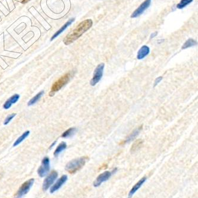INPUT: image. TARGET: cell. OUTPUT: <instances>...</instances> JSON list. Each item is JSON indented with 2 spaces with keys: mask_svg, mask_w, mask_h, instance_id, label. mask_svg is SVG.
Here are the masks:
<instances>
[{
  "mask_svg": "<svg viewBox=\"0 0 198 198\" xmlns=\"http://www.w3.org/2000/svg\"><path fill=\"white\" fill-rule=\"evenodd\" d=\"M19 98H20V96L19 95L16 94V95H13L10 99H8V100L4 103V104L3 106L4 108L5 109H9L11 106L12 104L16 103L18 101V100L19 99Z\"/></svg>",
  "mask_w": 198,
  "mask_h": 198,
  "instance_id": "obj_14",
  "label": "cell"
},
{
  "mask_svg": "<svg viewBox=\"0 0 198 198\" xmlns=\"http://www.w3.org/2000/svg\"><path fill=\"white\" fill-rule=\"evenodd\" d=\"M88 157H82L68 162L66 166V170L71 174H74L79 170H80L85 164Z\"/></svg>",
  "mask_w": 198,
  "mask_h": 198,
  "instance_id": "obj_2",
  "label": "cell"
},
{
  "mask_svg": "<svg viewBox=\"0 0 198 198\" xmlns=\"http://www.w3.org/2000/svg\"><path fill=\"white\" fill-rule=\"evenodd\" d=\"M50 158L45 157L42 161V164L38 170V173L41 177H44L49 172L50 169Z\"/></svg>",
  "mask_w": 198,
  "mask_h": 198,
  "instance_id": "obj_6",
  "label": "cell"
},
{
  "mask_svg": "<svg viewBox=\"0 0 198 198\" xmlns=\"http://www.w3.org/2000/svg\"><path fill=\"white\" fill-rule=\"evenodd\" d=\"M76 129L75 128H71L70 129H68V130H67L66 131H65L63 135H62V137L63 138H69L70 137H72L74 135V134L76 133Z\"/></svg>",
  "mask_w": 198,
  "mask_h": 198,
  "instance_id": "obj_19",
  "label": "cell"
},
{
  "mask_svg": "<svg viewBox=\"0 0 198 198\" xmlns=\"http://www.w3.org/2000/svg\"><path fill=\"white\" fill-rule=\"evenodd\" d=\"M93 25L91 19L85 20L79 24V25L64 38L63 42L65 45H70L78 39L83 34L87 32Z\"/></svg>",
  "mask_w": 198,
  "mask_h": 198,
  "instance_id": "obj_1",
  "label": "cell"
},
{
  "mask_svg": "<svg viewBox=\"0 0 198 198\" xmlns=\"http://www.w3.org/2000/svg\"><path fill=\"white\" fill-rule=\"evenodd\" d=\"M147 180V177H144L143 178H142L131 189V191H130L129 194V197H131L133 195H134L136 191L142 186V185L145 182V181Z\"/></svg>",
  "mask_w": 198,
  "mask_h": 198,
  "instance_id": "obj_13",
  "label": "cell"
},
{
  "mask_svg": "<svg viewBox=\"0 0 198 198\" xmlns=\"http://www.w3.org/2000/svg\"><path fill=\"white\" fill-rule=\"evenodd\" d=\"M150 52V49L148 46L144 45L141 47V48L139 50L137 55V58L139 60H141L144 58H145Z\"/></svg>",
  "mask_w": 198,
  "mask_h": 198,
  "instance_id": "obj_11",
  "label": "cell"
},
{
  "mask_svg": "<svg viewBox=\"0 0 198 198\" xmlns=\"http://www.w3.org/2000/svg\"><path fill=\"white\" fill-rule=\"evenodd\" d=\"M112 173L110 171H105L103 173L100 174L97 178L95 181L94 183V186L95 187H98L102 183L108 180L111 176Z\"/></svg>",
  "mask_w": 198,
  "mask_h": 198,
  "instance_id": "obj_9",
  "label": "cell"
},
{
  "mask_svg": "<svg viewBox=\"0 0 198 198\" xmlns=\"http://www.w3.org/2000/svg\"><path fill=\"white\" fill-rule=\"evenodd\" d=\"M29 1H31V0H22V4H25V3H27L28 2H29Z\"/></svg>",
  "mask_w": 198,
  "mask_h": 198,
  "instance_id": "obj_26",
  "label": "cell"
},
{
  "mask_svg": "<svg viewBox=\"0 0 198 198\" xmlns=\"http://www.w3.org/2000/svg\"><path fill=\"white\" fill-rule=\"evenodd\" d=\"M16 115L15 114V113H13V114H11V115H8L6 118H5V121H4V125H7L12 119H13V118H14V117L16 116Z\"/></svg>",
  "mask_w": 198,
  "mask_h": 198,
  "instance_id": "obj_23",
  "label": "cell"
},
{
  "mask_svg": "<svg viewBox=\"0 0 198 198\" xmlns=\"http://www.w3.org/2000/svg\"><path fill=\"white\" fill-rule=\"evenodd\" d=\"M193 0H181V1L177 5V8L179 9H183L192 2Z\"/></svg>",
  "mask_w": 198,
  "mask_h": 198,
  "instance_id": "obj_22",
  "label": "cell"
},
{
  "mask_svg": "<svg viewBox=\"0 0 198 198\" xmlns=\"http://www.w3.org/2000/svg\"><path fill=\"white\" fill-rule=\"evenodd\" d=\"M35 180L33 179H31L23 183L16 193V198H22L25 196L29 192Z\"/></svg>",
  "mask_w": 198,
  "mask_h": 198,
  "instance_id": "obj_4",
  "label": "cell"
},
{
  "mask_svg": "<svg viewBox=\"0 0 198 198\" xmlns=\"http://www.w3.org/2000/svg\"><path fill=\"white\" fill-rule=\"evenodd\" d=\"M57 177H58V173L56 171H52L47 177V178L45 179L43 183V186H42L43 190L47 191V189H48V188L55 182Z\"/></svg>",
  "mask_w": 198,
  "mask_h": 198,
  "instance_id": "obj_8",
  "label": "cell"
},
{
  "mask_svg": "<svg viewBox=\"0 0 198 198\" xmlns=\"http://www.w3.org/2000/svg\"><path fill=\"white\" fill-rule=\"evenodd\" d=\"M73 72L72 71H70L67 74H64V75H63L56 82H55L52 86L50 96H52L55 92L59 91L63 87H64L66 84H67L70 81V78L73 77Z\"/></svg>",
  "mask_w": 198,
  "mask_h": 198,
  "instance_id": "obj_3",
  "label": "cell"
},
{
  "mask_svg": "<svg viewBox=\"0 0 198 198\" xmlns=\"http://www.w3.org/2000/svg\"><path fill=\"white\" fill-rule=\"evenodd\" d=\"M66 148H67L66 143H64V142L61 143V144H59V146L57 147V148L55 150L54 153V155L55 157L58 156L63 151H64L65 149H66Z\"/></svg>",
  "mask_w": 198,
  "mask_h": 198,
  "instance_id": "obj_18",
  "label": "cell"
},
{
  "mask_svg": "<svg viewBox=\"0 0 198 198\" xmlns=\"http://www.w3.org/2000/svg\"><path fill=\"white\" fill-rule=\"evenodd\" d=\"M197 45V42L196 41H195L193 39H189L183 45L182 50H185V49H187V48H191L192 47H195Z\"/></svg>",
  "mask_w": 198,
  "mask_h": 198,
  "instance_id": "obj_16",
  "label": "cell"
},
{
  "mask_svg": "<svg viewBox=\"0 0 198 198\" xmlns=\"http://www.w3.org/2000/svg\"><path fill=\"white\" fill-rule=\"evenodd\" d=\"M141 129H142V127H139V128L135 129L134 131H133L132 132V134L130 135H129L127 137V138L126 139V140L123 143V144H126V143H128L133 141L138 135V134H139V132L141 131Z\"/></svg>",
  "mask_w": 198,
  "mask_h": 198,
  "instance_id": "obj_15",
  "label": "cell"
},
{
  "mask_svg": "<svg viewBox=\"0 0 198 198\" xmlns=\"http://www.w3.org/2000/svg\"><path fill=\"white\" fill-rule=\"evenodd\" d=\"M55 143H56V141H55V142H54V144H52L51 146V147H50V148H51V147H52V146H54V144H55Z\"/></svg>",
  "mask_w": 198,
  "mask_h": 198,
  "instance_id": "obj_27",
  "label": "cell"
},
{
  "mask_svg": "<svg viewBox=\"0 0 198 198\" xmlns=\"http://www.w3.org/2000/svg\"><path fill=\"white\" fill-rule=\"evenodd\" d=\"M74 18H71V19H70L66 23H65V24L63 26V27H61V28H60V29L59 30H58L53 36H52V37L51 38V41H52L53 39H54L55 38H56L57 37H58L61 33H62L69 26H70L71 24V23L74 21Z\"/></svg>",
  "mask_w": 198,
  "mask_h": 198,
  "instance_id": "obj_12",
  "label": "cell"
},
{
  "mask_svg": "<svg viewBox=\"0 0 198 198\" xmlns=\"http://www.w3.org/2000/svg\"><path fill=\"white\" fill-rule=\"evenodd\" d=\"M156 35H157V32L153 33L151 34V35H150V38H151V39H152V38H155Z\"/></svg>",
  "mask_w": 198,
  "mask_h": 198,
  "instance_id": "obj_25",
  "label": "cell"
},
{
  "mask_svg": "<svg viewBox=\"0 0 198 198\" xmlns=\"http://www.w3.org/2000/svg\"><path fill=\"white\" fill-rule=\"evenodd\" d=\"M67 179H68V177L66 175H64V176H61L57 181V182L51 188L50 193L53 194V193L55 192L56 191H57L58 189H60L61 188V186L66 182V181L67 180Z\"/></svg>",
  "mask_w": 198,
  "mask_h": 198,
  "instance_id": "obj_10",
  "label": "cell"
},
{
  "mask_svg": "<svg viewBox=\"0 0 198 198\" xmlns=\"http://www.w3.org/2000/svg\"><path fill=\"white\" fill-rule=\"evenodd\" d=\"M143 141L142 140H138L137 141H136L134 144H133L132 148H131V151L132 152H135L136 151H137L138 149H139V148L142 146V144H143Z\"/></svg>",
  "mask_w": 198,
  "mask_h": 198,
  "instance_id": "obj_21",
  "label": "cell"
},
{
  "mask_svg": "<svg viewBox=\"0 0 198 198\" xmlns=\"http://www.w3.org/2000/svg\"><path fill=\"white\" fill-rule=\"evenodd\" d=\"M104 67H105L104 64L101 63L95 68L93 74V77L90 81V84L92 86H95V85H97L102 79L103 76Z\"/></svg>",
  "mask_w": 198,
  "mask_h": 198,
  "instance_id": "obj_5",
  "label": "cell"
},
{
  "mask_svg": "<svg viewBox=\"0 0 198 198\" xmlns=\"http://www.w3.org/2000/svg\"><path fill=\"white\" fill-rule=\"evenodd\" d=\"M30 134V132L29 131H27L26 132H25L16 141L15 143H14L13 144V147H16L17 146H18L19 144H20L24 140H25L28 137V135H29Z\"/></svg>",
  "mask_w": 198,
  "mask_h": 198,
  "instance_id": "obj_17",
  "label": "cell"
},
{
  "mask_svg": "<svg viewBox=\"0 0 198 198\" xmlns=\"http://www.w3.org/2000/svg\"><path fill=\"white\" fill-rule=\"evenodd\" d=\"M162 80V77H158L157 78H156V80H155V83H154V86L155 87L157 84H159V82H161V81Z\"/></svg>",
  "mask_w": 198,
  "mask_h": 198,
  "instance_id": "obj_24",
  "label": "cell"
},
{
  "mask_svg": "<svg viewBox=\"0 0 198 198\" xmlns=\"http://www.w3.org/2000/svg\"><path fill=\"white\" fill-rule=\"evenodd\" d=\"M44 91H41L40 93L37 94L36 96H35L34 98H33L28 102V106H31V105H33V104H35L39 99L41 98V97L44 95Z\"/></svg>",
  "mask_w": 198,
  "mask_h": 198,
  "instance_id": "obj_20",
  "label": "cell"
},
{
  "mask_svg": "<svg viewBox=\"0 0 198 198\" xmlns=\"http://www.w3.org/2000/svg\"><path fill=\"white\" fill-rule=\"evenodd\" d=\"M151 4V0H145L142 2L141 5L132 13L131 15L132 18H137L142 15L147 9H148Z\"/></svg>",
  "mask_w": 198,
  "mask_h": 198,
  "instance_id": "obj_7",
  "label": "cell"
}]
</instances>
